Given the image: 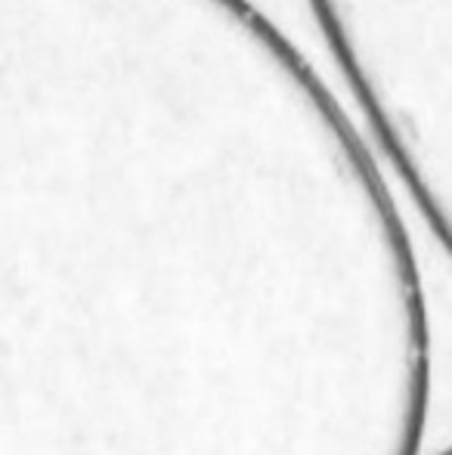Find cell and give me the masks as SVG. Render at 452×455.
Here are the masks:
<instances>
[{
  "label": "cell",
  "instance_id": "6da1fadb",
  "mask_svg": "<svg viewBox=\"0 0 452 455\" xmlns=\"http://www.w3.org/2000/svg\"><path fill=\"white\" fill-rule=\"evenodd\" d=\"M391 260L251 0H0V455H385Z\"/></svg>",
  "mask_w": 452,
  "mask_h": 455
},
{
  "label": "cell",
  "instance_id": "7a4b0ae2",
  "mask_svg": "<svg viewBox=\"0 0 452 455\" xmlns=\"http://www.w3.org/2000/svg\"><path fill=\"white\" fill-rule=\"evenodd\" d=\"M434 455H452V443H447V446H443L440 452H434Z\"/></svg>",
  "mask_w": 452,
  "mask_h": 455
}]
</instances>
